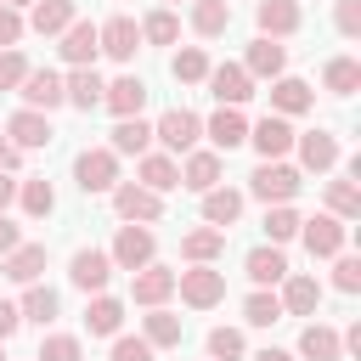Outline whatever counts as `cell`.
I'll use <instances>...</instances> for the list:
<instances>
[{
  "mask_svg": "<svg viewBox=\"0 0 361 361\" xmlns=\"http://www.w3.org/2000/svg\"><path fill=\"white\" fill-rule=\"evenodd\" d=\"M17 164H23V147H11V141L0 135V175H11Z\"/></svg>",
  "mask_w": 361,
  "mask_h": 361,
  "instance_id": "obj_52",
  "label": "cell"
},
{
  "mask_svg": "<svg viewBox=\"0 0 361 361\" xmlns=\"http://www.w3.org/2000/svg\"><path fill=\"white\" fill-rule=\"evenodd\" d=\"M0 361H6V355H0Z\"/></svg>",
  "mask_w": 361,
  "mask_h": 361,
  "instance_id": "obj_57",
  "label": "cell"
},
{
  "mask_svg": "<svg viewBox=\"0 0 361 361\" xmlns=\"http://www.w3.org/2000/svg\"><path fill=\"white\" fill-rule=\"evenodd\" d=\"M17 96L34 107V113H51V107H62L68 96H62V79L51 73V68H28L23 73V85H17Z\"/></svg>",
  "mask_w": 361,
  "mask_h": 361,
  "instance_id": "obj_11",
  "label": "cell"
},
{
  "mask_svg": "<svg viewBox=\"0 0 361 361\" xmlns=\"http://www.w3.org/2000/svg\"><path fill=\"white\" fill-rule=\"evenodd\" d=\"M0 271H6L11 282H23V288H28V282H39V271H45V243H17V248L6 254V265H0Z\"/></svg>",
  "mask_w": 361,
  "mask_h": 361,
  "instance_id": "obj_25",
  "label": "cell"
},
{
  "mask_svg": "<svg viewBox=\"0 0 361 361\" xmlns=\"http://www.w3.org/2000/svg\"><path fill=\"white\" fill-rule=\"evenodd\" d=\"M118 322H124V305H118V299L96 293V299L85 305V327H90L96 338H113V333H118Z\"/></svg>",
  "mask_w": 361,
  "mask_h": 361,
  "instance_id": "obj_31",
  "label": "cell"
},
{
  "mask_svg": "<svg viewBox=\"0 0 361 361\" xmlns=\"http://www.w3.org/2000/svg\"><path fill=\"white\" fill-rule=\"evenodd\" d=\"M316 305H322V282L316 276H282V316H316Z\"/></svg>",
  "mask_w": 361,
  "mask_h": 361,
  "instance_id": "obj_21",
  "label": "cell"
},
{
  "mask_svg": "<svg viewBox=\"0 0 361 361\" xmlns=\"http://www.w3.org/2000/svg\"><path fill=\"white\" fill-rule=\"evenodd\" d=\"M265 237H271V243L299 237V214H293L288 203H265Z\"/></svg>",
  "mask_w": 361,
  "mask_h": 361,
  "instance_id": "obj_42",
  "label": "cell"
},
{
  "mask_svg": "<svg viewBox=\"0 0 361 361\" xmlns=\"http://www.w3.org/2000/svg\"><path fill=\"white\" fill-rule=\"evenodd\" d=\"M282 68H288V51H282L276 39H265V34H259V39L248 45V56H243V73H248V79H276Z\"/></svg>",
  "mask_w": 361,
  "mask_h": 361,
  "instance_id": "obj_22",
  "label": "cell"
},
{
  "mask_svg": "<svg viewBox=\"0 0 361 361\" xmlns=\"http://www.w3.org/2000/svg\"><path fill=\"white\" fill-rule=\"evenodd\" d=\"M299 355H305V361H338L344 344H338V333H333L327 322H310V327L299 333Z\"/></svg>",
  "mask_w": 361,
  "mask_h": 361,
  "instance_id": "obj_28",
  "label": "cell"
},
{
  "mask_svg": "<svg viewBox=\"0 0 361 361\" xmlns=\"http://www.w3.org/2000/svg\"><path fill=\"white\" fill-rule=\"evenodd\" d=\"M254 361H293V355H288V350H259Z\"/></svg>",
  "mask_w": 361,
  "mask_h": 361,
  "instance_id": "obj_55",
  "label": "cell"
},
{
  "mask_svg": "<svg viewBox=\"0 0 361 361\" xmlns=\"http://www.w3.org/2000/svg\"><path fill=\"white\" fill-rule=\"evenodd\" d=\"M147 147H152V124H147L141 113H135V118H118V124H113V152H135V158H141Z\"/></svg>",
  "mask_w": 361,
  "mask_h": 361,
  "instance_id": "obj_35",
  "label": "cell"
},
{
  "mask_svg": "<svg viewBox=\"0 0 361 361\" xmlns=\"http://www.w3.org/2000/svg\"><path fill=\"white\" fill-rule=\"evenodd\" d=\"M6 6H34V0H6Z\"/></svg>",
  "mask_w": 361,
  "mask_h": 361,
  "instance_id": "obj_56",
  "label": "cell"
},
{
  "mask_svg": "<svg viewBox=\"0 0 361 361\" xmlns=\"http://www.w3.org/2000/svg\"><path fill=\"white\" fill-rule=\"evenodd\" d=\"M141 327H147L141 338H147L152 350H175V344H180V333H186V327H180V316H169L164 305H152V316H147Z\"/></svg>",
  "mask_w": 361,
  "mask_h": 361,
  "instance_id": "obj_32",
  "label": "cell"
},
{
  "mask_svg": "<svg viewBox=\"0 0 361 361\" xmlns=\"http://www.w3.org/2000/svg\"><path fill=\"white\" fill-rule=\"evenodd\" d=\"M96 51H102V39H96V23H68L62 28V62H73V68H90L96 62Z\"/></svg>",
  "mask_w": 361,
  "mask_h": 361,
  "instance_id": "obj_17",
  "label": "cell"
},
{
  "mask_svg": "<svg viewBox=\"0 0 361 361\" xmlns=\"http://www.w3.org/2000/svg\"><path fill=\"white\" fill-rule=\"evenodd\" d=\"M175 288H180V299H186L192 310H209V305L226 299V271H214V265H192V271H175Z\"/></svg>",
  "mask_w": 361,
  "mask_h": 361,
  "instance_id": "obj_3",
  "label": "cell"
},
{
  "mask_svg": "<svg viewBox=\"0 0 361 361\" xmlns=\"http://www.w3.org/2000/svg\"><path fill=\"white\" fill-rule=\"evenodd\" d=\"M17 39H23V11L0 0V51H6V45H17Z\"/></svg>",
  "mask_w": 361,
  "mask_h": 361,
  "instance_id": "obj_49",
  "label": "cell"
},
{
  "mask_svg": "<svg viewBox=\"0 0 361 361\" xmlns=\"http://www.w3.org/2000/svg\"><path fill=\"white\" fill-rule=\"evenodd\" d=\"M141 39H152V45H175V39H180V23H175V11H169V6H158V11L141 23Z\"/></svg>",
  "mask_w": 361,
  "mask_h": 361,
  "instance_id": "obj_40",
  "label": "cell"
},
{
  "mask_svg": "<svg viewBox=\"0 0 361 361\" xmlns=\"http://www.w3.org/2000/svg\"><path fill=\"white\" fill-rule=\"evenodd\" d=\"M17 243H23V231H17V226H11V220H6V214H0V254H11V248H17Z\"/></svg>",
  "mask_w": 361,
  "mask_h": 361,
  "instance_id": "obj_53",
  "label": "cell"
},
{
  "mask_svg": "<svg viewBox=\"0 0 361 361\" xmlns=\"http://www.w3.org/2000/svg\"><path fill=\"white\" fill-rule=\"evenodd\" d=\"M73 180H79L85 197L113 192V186H118V152H113V147H85V152L73 158Z\"/></svg>",
  "mask_w": 361,
  "mask_h": 361,
  "instance_id": "obj_1",
  "label": "cell"
},
{
  "mask_svg": "<svg viewBox=\"0 0 361 361\" xmlns=\"http://www.w3.org/2000/svg\"><path fill=\"white\" fill-rule=\"evenodd\" d=\"M17 327H23V310H17L11 299H0V344H6V338H11Z\"/></svg>",
  "mask_w": 361,
  "mask_h": 361,
  "instance_id": "obj_51",
  "label": "cell"
},
{
  "mask_svg": "<svg viewBox=\"0 0 361 361\" xmlns=\"http://www.w3.org/2000/svg\"><path fill=\"white\" fill-rule=\"evenodd\" d=\"M85 350H79V338L73 333H51L45 344H39V361H79Z\"/></svg>",
  "mask_w": 361,
  "mask_h": 361,
  "instance_id": "obj_46",
  "label": "cell"
},
{
  "mask_svg": "<svg viewBox=\"0 0 361 361\" xmlns=\"http://www.w3.org/2000/svg\"><path fill=\"white\" fill-rule=\"evenodd\" d=\"M248 276H254L259 288L282 282V276H288V254H282V243H265V248H254V254H248Z\"/></svg>",
  "mask_w": 361,
  "mask_h": 361,
  "instance_id": "obj_30",
  "label": "cell"
},
{
  "mask_svg": "<svg viewBox=\"0 0 361 361\" xmlns=\"http://www.w3.org/2000/svg\"><path fill=\"white\" fill-rule=\"evenodd\" d=\"M237 214H243V192H231V186H209V192H203V220H209V226L226 231Z\"/></svg>",
  "mask_w": 361,
  "mask_h": 361,
  "instance_id": "obj_29",
  "label": "cell"
},
{
  "mask_svg": "<svg viewBox=\"0 0 361 361\" xmlns=\"http://www.w3.org/2000/svg\"><path fill=\"white\" fill-rule=\"evenodd\" d=\"M17 197H23V209H28L34 220L56 209V192H51V180H23V186H17Z\"/></svg>",
  "mask_w": 361,
  "mask_h": 361,
  "instance_id": "obj_43",
  "label": "cell"
},
{
  "mask_svg": "<svg viewBox=\"0 0 361 361\" xmlns=\"http://www.w3.org/2000/svg\"><path fill=\"white\" fill-rule=\"evenodd\" d=\"M203 135H209L220 152H231V147H243V141H248V118H243L237 107H220V113L203 124Z\"/></svg>",
  "mask_w": 361,
  "mask_h": 361,
  "instance_id": "obj_24",
  "label": "cell"
},
{
  "mask_svg": "<svg viewBox=\"0 0 361 361\" xmlns=\"http://www.w3.org/2000/svg\"><path fill=\"white\" fill-rule=\"evenodd\" d=\"M220 254H226V231L220 226H197V231L180 237V259L186 265H214Z\"/></svg>",
  "mask_w": 361,
  "mask_h": 361,
  "instance_id": "obj_20",
  "label": "cell"
},
{
  "mask_svg": "<svg viewBox=\"0 0 361 361\" xmlns=\"http://www.w3.org/2000/svg\"><path fill=\"white\" fill-rule=\"evenodd\" d=\"M248 141H254L259 158H282V152H293V124H288L282 113H265V118L248 130Z\"/></svg>",
  "mask_w": 361,
  "mask_h": 361,
  "instance_id": "obj_13",
  "label": "cell"
},
{
  "mask_svg": "<svg viewBox=\"0 0 361 361\" xmlns=\"http://www.w3.org/2000/svg\"><path fill=\"white\" fill-rule=\"evenodd\" d=\"M113 361H152L147 338H113Z\"/></svg>",
  "mask_w": 361,
  "mask_h": 361,
  "instance_id": "obj_50",
  "label": "cell"
},
{
  "mask_svg": "<svg viewBox=\"0 0 361 361\" xmlns=\"http://www.w3.org/2000/svg\"><path fill=\"white\" fill-rule=\"evenodd\" d=\"M333 259H338V265H333V288H338V293H355V288H361V259L344 254V248H338Z\"/></svg>",
  "mask_w": 361,
  "mask_h": 361,
  "instance_id": "obj_44",
  "label": "cell"
},
{
  "mask_svg": "<svg viewBox=\"0 0 361 361\" xmlns=\"http://www.w3.org/2000/svg\"><path fill=\"white\" fill-rule=\"evenodd\" d=\"M96 39H102V51H107L113 62H135V51H141V23H135V17H107V23L96 28Z\"/></svg>",
  "mask_w": 361,
  "mask_h": 361,
  "instance_id": "obj_8",
  "label": "cell"
},
{
  "mask_svg": "<svg viewBox=\"0 0 361 361\" xmlns=\"http://www.w3.org/2000/svg\"><path fill=\"white\" fill-rule=\"evenodd\" d=\"M209 361H214V355H209Z\"/></svg>",
  "mask_w": 361,
  "mask_h": 361,
  "instance_id": "obj_58",
  "label": "cell"
},
{
  "mask_svg": "<svg viewBox=\"0 0 361 361\" xmlns=\"http://www.w3.org/2000/svg\"><path fill=\"white\" fill-rule=\"evenodd\" d=\"M23 322H56V288H45V282H28V293H23Z\"/></svg>",
  "mask_w": 361,
  "mask_h": 361,
  "instance_id": "obj_38",
  "label": "cell"
},
{
  "mask_svg": "<svg viewBox=\"0 0 361 361\" xmlns=\"http://www.w3.org/2000/svg\"><path fill=\"white\" fill-rule=\"evenodd\" d=\"M68 23H73V0H34V17H28L34 34H62Z\"/></svg>",
  "mask_w": 361,
  "mask_h": 361,
  "instance_id": "obj_36",
  "label": "cell"
},
{
  "mask_svg": "<svg viewBox=\"0 0 361 361\" xmlns=\"http://www.w3.org/2000/svg\"><path fill=\"white\" fill-rule=\"evenodd\" d=\"M197 135H203V118H197L192 107H169V113L152 124V141H164L169 152H192Z\"/></svg>",
  "mask_w": 361,
  "mask_h": 361,
  "instance_id": "obj_5",
  "label": "cell"
},
{
  "mask_svg": "<svg viewBox=\"0 0 361 361\" xmlns=\"http://www.w3.org/2000/svg\"><path fill=\"white\" fill-rule=\"evenodd\" d=\"M333 23H338V34H344V39H355V34H361V0H338Z\"/></svg>",
  "mask_w": 361,
  "mask_h": 361,
  "instance_id": "obj_48",
  "label": "cell"
},
{
  "mask_svg": "<svg viewBox=\"0 0 361 361\" xmlns=\"http://www.w3.org/2000/svg\"><path fill=\"white\" fill-rule=\"evenodd\" d=\"M299 237L310 248V259H333L344 248V220L338 214H316V220H299Z\"/></svg>",
  "mask_w": 361,
  "mask_h": 361,
  "instance_id": "obj_9",
  "label": "cell"
},
{
  "mask_svg": "<svg viewBox=\"0 0 361 361\" xmlns=\"http://www.w3.org/2000/svg\"><path fill=\"white\" fill-rule=\"evenodd\" d=\"M192 28H197L203 39L226 34V28H231V0H192Z\"/></svg>",
  "mask_w": 361,
  "mask_h": 361,
  "instance_id": "obj_33",
  "label": "cell"
},
{
  "mask_svg": "<svg viewBox=\"0 0 361 361\" xmlns=\"http://www.w3.org/2000/svg\"><path fill=\"white\" fill-rule=\"evenodd\" d=\"M102 90H107V85L96 79V68H73V73L62 79V96H68V102H73L79 113H90V107H102Z\"/></svg>",
  "mask_w": 361,
  "mask_h": 361,
  "instance_id": "obj_26",
  "label": "cell"
},
{
  "mask_svg": "<svg viewBox=\"0 0 361 361\" xmlns=\"http://www.w3.org/2000/svg\"><path fill=\"white\" fill-rule=\"evenodd\" d=\"M243 316H248V327H276L282 322V299L276 293H248V305H243Z\"/></svg>",
  "mask_w": 361,
  "mask_h": 361,
  "instance_id": "obj_39",
  "label": "cell"
},
{
  "mask_svg": "<svg viewBox=\"0 0 361 361\" xmlns=\"http://www.w3.org/2000/svg\"><path fill=\"white\" fill-rule=\"evenodd\" d=\"M322 85H327L333 96H355V90H361V62H355V56H333V62L322 68Z\"/></svg>",
  "mask_w": 361,
  "mask_h": 361,
  "instance_id": "obj_34",
  "label": "cell"
},
{
  "mask_svg": "<svg viewBox=\"0 0 361 361\" xmlns=\"http://www.w3.org/2000/svg\"><path fill=\"white\" fill-rule=\"evenodd\" d=\"M299 169L293 164H282V158H259V169L248 175V192L254 197H265V203H293L299 197Z\"/></svg>",
  "mask_w": 361,
  "mask_h": 361,
  "instance_id": "obj_2",
  "label": "cell"
},
{
  "mask_svg": "<svg viewBox=\"0 0 361 361\" xmlns=\"http://www.w3.org/2000/svg\"><path fill=\"white\" fill-rule=\"evenodd\" d=\"M180 186L197 192V197H203L209 186H220V152H197V147H192L186 164H180Z\"/></svg>",
  "mask_w": 361,
  "mask_h": 361,
  "instance_id": "obj_23",
  "label": "cell"
},
{
  "mask_svg": "<svg viewBox=\"0 0 361 361\" xmlns=\"http://www.w3.org/2000/svg\"><path fill=\"white\" fill-rule=\"evenodd\" d=\"M293 147H299V164H305V169H316V175H327V169L338 164V135H333V130L293 135Z\"/></svg>",
  "mask_w": 361,
  "mask_h": 361,
  "instance_id": "obj_15",
  "label": "cell"
},
{
  "mask_svg": "<svg viewBox=\"0 0 361 361\" xmlns=\"http://www.w3.org/2000/svg\"><path fill=\"white\" fill-rule=\"evenodd\" d=\"M209 355H214V361H237V355H243V333H237V327H214V333H209Z\"/></svg>",
  "mask_w": 361,
  "mask_h": 361,
  "instance_id": "obj_45",
  "label": "cell"
},
{
  "mask_svg": "<svg viewBox=\"0 0 361 361\" xmlns=\"http://www.w3.org/2000/svg\"><path fill=\"white\" fill-rule=\"evenodd\" d=\"M135 169H141V186H147V192H158V197H164L169 186H180V164H175V158H164V152H141V164H135Z\"/></svg>",
  "mask_w": 361,
  "mask_h": 361,
  "instance_id": "obj_27",
  "label": "cell"
},
{
  "mask_svg": "<svg viewBox=\"0 0 361 361\" xmlns=\"http://www.w3.org/2000/svg\"><path fill=\"white\" fill-rule=\"evenodd\" d=\"M203 79H209V96H214L220 107H243V102L254 96V79L243 73V62H220V68H209Z\"/></svg>",
  "mask_w": 361,
  "mask_h": 361,
  "instance_id": "obj_6",
  "label": "cell"
},
{
  "mask_svg": "<svg viewBox=\"0 0 361 361\" xmlns=\"http://www.w3.org/2000/svg\"><path fill=\"white\" fill-rule=\"evenodd\" d=\"M130 276H135V282H130V299L147 305V310L175 293V271H164V265H141V271H130Z\"/></svg>",
  "mask_w": 361,
  "mask_h": 361,
  "instance_id": "obj_16",
  "label": "cell"
},
{
  "mask_svg": "<svg viewBox=\"0 0 361 361\" xmlns=\"http://www.w3.org/2000/svg\"><path fill=\"white\" fill-rule=\"evenodd\" d=\"M23 73H28L23 51H17V45H6V51H0V90H17V85H23Z\"/></svg>",
  "mask_w": 361,
  "mask_h": 361,
  "instance_id": "obj_47",
  "label": "cell"
},
{
  "mask_svg": "<svg viewBox=\"0 0 361 361\" xmlns=\"http://www.w3.org/2000/svg\"><path fill=\"white\" fill-rule=\"evenodd\" d=\"M102 107H113V118H135V113L147 107V85H141L135 73H124V79H113V85L102 90Z\"/></svg>",
  "mask_w": 361,
  "mask_h": 361,
  "instance_id": "obj_18",
  "label": "cell"
},
{
  "mask_svg": "<svg viewBox=\"0 0 361 361\" xmlns=\"http://www.w3.org/2000/svg\"><path fill=\"white\" fill-rule=\"evenodd\" d=\"M152 231L147 226H135V220H124L118 226V237H113V248H107V259L118 265V271H141V265H152Z\"/></svg>",
  "mask_w": 361,
  "mask_h": 361,
  "instance_id": "obj_4",
  "label": "cell"
},
{
  "mask_svg": "<svg viewBox=\"0 0 361 361\" xmlns=\"http://www.w3.org/2000/svg\"><path fill=\"white\" fill-rule=\"evenodd\" d=\"M310 107H316V90L305 79H293V73H276L271 79V113L293 118V113H310Z\"/></svg>",
  "mask_w": 361,
  "mask_h": 361,
  "instance_id": "obj_12",
  "label": "cell"
},
{
  "mask_svg": "<svg viewBox=\"0 0 361 361\" xmlns=\"http://www.w3.org/2000/svg\"><path fill=\"white\" fill-rule=\"evenodd\" d=\"M113 209H118V220L147 226V220H158V214H164V197H158V192H147L141 180H124V186H113Z\"/></svg>",
  "mask_w": 361,
  "mask_h": 361,
  "instance_id": "obj_7",
  "label": "cell"
},
{
  "mask_svg": "<svg viewBox=\"0 0 361 361\" xmlns=\"http://www.w3.org/2000/svg\"><path fill=\"white\" fill-rule=\"evenodd\" d=\"M254 17H259V34L265 39H288V34H299V0H259L254 6Z\"/></svg>",
  "mask_w": 361,
  "mask_h": 361,
  "instance_id": "obj_14",
  "label": "cell"
},
{
  "mask_svg": "<svg viewBox=\"0 0 361 361\" xmlns=\"http://www.w3.org/2000/svg\"><path fill=\"white\" fill-rule=\"evenodd\" d=\"M107 276H113V259H107L102 248H79V254L68 259V282H73L79 293H102Z\"/></svg>",
  "mask_w": 361,
  "mask_h": 361,
  "instance_id": "obj_10",
  "label": "cell"
},
{
  "mask_svg": "<svg viewBox=\"0 0 361 361\" xmlns=\"http://www.w3.org/2000/svg\"><path fill=\"white\" fill-rule=\"evenodd\" d=\"M327 214H338V220H355V214H361V186H355V175L327 180Z\"/></svg>",
  "mask_w": 361,
  "mask_h": 361,
  "instance_id": "obj_37",
  "label": "cell"
},
{
  "mask_svg": "<svg viewBox=\"0 0 361 361\" xmlns=\"http://www.w3.org/2000/svg\"><path fill=\"white\" fill-rule=\"evenodd\" d=\"M169 73H175L180 85H203V73H209V56H203L197 45H186V51H175V62H169Z\"/></svg>",
  "mask_w": 361,
  "mask_h": 361,
  "instance_id": "obj_41",
  "label": "cell"
},
{
  "mask_svg": "<svg viewBox=\"0 0 361 361\" xmlns=\"http://www.w3.org/2000/svg\"><path fill=\"white\" fill-rule=\"evenodd\" d=\"M6 135H11V147H23V152H28V147H45L56 130H51V118H45V113L23 107V113H11V118H6Z\"/></svg>",
  "mask_w": 361,
  "mask_h": 361,
  "instance_id": "obj_19",
  "label": "cell"
},
{
  "mask_svg": "<svg viewBox=\"0 0 361 361\" xmlns=\"http://www.w3.org/2000/svg\"><path fill=\"white\" fill-rule=\"evenodd\" d=\"M11 197H17V180H11V175H0V214L11 209Z\"/></svg>",
  "mask_w": 361,
  "mask_h": 361,
  "instance_id": "obj_54",
  "label": "cell"
}]
</instances>
